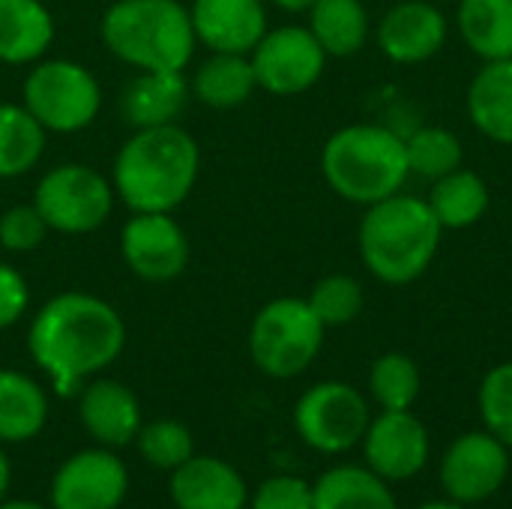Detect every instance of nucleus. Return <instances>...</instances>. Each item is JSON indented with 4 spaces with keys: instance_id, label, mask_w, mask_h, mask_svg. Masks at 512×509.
I'll return each instance as SVG.
<instances>
[{
    "instance_id": "aec40b11",
    "label": "nucleus",
    "mask_w": 512,
    "mask_h": 509,
    "mask_svg": "<svg viewBox=\"0 0 512 509\" xmlns=\"http://www.w3.org/2000/svg\"><path fill=\"white\" fill-rule=\"evenodd\" d=\"M54 42V18L42 0H0V60L21 66L39 60Z\"/></svg>"
},
{
    "instance_id": "4be33fe9",
    "label": "nucleus",
    "mask_w": 512,
    "mask_h": 509,
    "mask_svg": "<svg viewBox=\"0 0 512 509\" xmlns=\"http://www.w3.org/2000/svg\"><path fill=\"white\" fill-rule=\"evenodd\" d=\"M315 509H399L387 480L372 468L336 465L312 486Z\"/></svg>"
},
{
    "instance_id": "a211bd4d",
    "label": "nucleus",
    "mask_w": 512,
    "mask_h": 509,
    "mask_svg": "<svg viewBox=\"0 0 512 509\" xmlns=\"http://www.w3.org/2000/svg\"><path fill=\"white\" fill-rule=\"evenodd\" d=\"M78 414L87 435L108 450L132 444L141 429V408L135 393L111 378H99L84 387Z\"/></svg>"
},
{
    "instance_id": "c756f323",
    "label": "nucleus",
    "mask_w": 512,
    "mask_h": 509,
    "mask_svg": "<svg viewBox=\"0 0 512 509\" xmlns=\"http://www.w3.org/2000/svg\"><path fill=\"white\" fill-rule=\"evenodd\" d=\"M405 153H408L411 174H420L432 183L462 168V141L450 129H438V126L417 129L405 141Z\"/></svg>"
},
{
    "instance_id": "c9c22d12",
    "label": "nucleus",
    "mask_w": 512,
    "mask_h": 509,
    "mask_svg": "<svg viewBox=\"0 0 512 509\" xmlns=\"http://www.w3.org/2000/svg\"><path fill=\"white\" fill-rule=\"evenodd\" d=\"M27 282L24 276L9 267V264H0V330H9L12 324H18V318L24 315L27 309Z\"/></svg>"
},
{
    "instance_id": "c85d7f7f",
    "label": "nucleus",
    "mask_w": 512,
    "mask_h": 509,
    "mask_svg": "<svg viewBox=\"0 0 512 509\" xmlns=\"http://www.w3.org/2000/svg\"><path fill=\"white\" fill-rule=\"evenodd\" d=\"M369 387L384 411H411L420 396V369L408 354L390 351L375 360Z\"/></svg>"
},
{
    "instance_id": "a878e982",
    "label": "nucleus",
    "mask_w": 512,
    "mask_h": 509,
    "mask_svg": "<svg viewBox=\"0 0 512 509\" xmlns=\"http://www.w3.org/2000/svg\"><path fill=\"white\" fill-rule=\"evenodd\" d=\"M309 12V30L327 54L351 57L366 45L369 15L360 0H315Z\"/></svg>"
},
{
    "instance_id": "4c0bfd02",
    "label": "nucleus",
    "mask_w": 512,
    "mask_h": 509,
    "mask_svg": "<svg viewBox=\"0 0 512 509\" xmlns=\"http://www.w3.org/2000/svg\"><path fill=\"white\" fill-rule=\"evenodd\" d=\"M9 477H12L9 459H6V453L0 450V504H3V495H6V489H9Z\"/></svg>"
},
{
    "instance_id": "0eeeda50",
    "label": "nucleus",
    "mask_w": 512,
    "mask_h": 509,
    "mask_svg": "<svg viewBox=\"0 0 512 509\" xmlns=\"http://www.w3.org/2000/svg\"><path fill=\"white\" fill-rule=\"evenodd\" d=\"M99 105L96 78L72 60H45L24 81V108L45 132H81L93 123Z\"/></svg>"
},
{
    "instance_id": "e433bc0d",
    "label": "nucleus",
    "mask_w": 512,
    "mask_h": 509,
    "mask_svg": "<svg viewBox=\"0 0 512 509\" xmlns=\"http://www.w3.org/2000/svg\"><path fill=\"white\" fill-rule=\"evenodd\" d=\"M273 3L285 12H309L315 0H273Z\"/></svg>"
},
{
    "instance_id": "f704fd0d",
    "label": "nucleus",
    "mask_w": 512,
    "mask_h": 509,
    "mask_svg": "<svg viewBox=\"0 0 512 509\" xmlns=\"http://www.w3.org/2000/svg\"><path fill=\"white\" fill-rule=\"evenodd\" d=\"M252 509H315V492L306 480L279 474L255 489Z\"/></svg>"
},
{
    "instance_id": "1a4fd4ad",
    "label": "nucleus",
    "mask_w": 512,
    "mask_h": 509,
    "mask_svg": "<svg viewBox=\"0 0 512 509\" xmlns=\"http://www.w3.org/2000/svg\"><path fill=\"white\" fill-rule=\"evenodd\" d=\"M372 423L369 402L360 390L342 381H324L309 387L297 408H294V426L300 438L327 456L348 453L357 447Z\"/></svg>"
},
{
    "instance_id": "2eb2a0df",
    "label": "nucleus",
    "mask_w": 512,
    "mask_h": 509,
    "mask_svg": "<svg viewBox=\"0 0 512 509\" xmlns=\"http://www.w3.org/2000/svg\"><path fill=\"white\" fill-rule=\"evenodd\" d=\"M189 15L195 36L225 54H249L267 33L261 0H195Z\"/></svg>"
},
{
    "instance_id": "412c9836",
    "label": "nucleus",
    "mask_w": 512,
    "mask_h": 509,
    "mask_svg": "<svg viewBox=\"0 0 512 509\" xmlns=\"http://www.w3.org/2000/svg\"><path fill=\"white\" fill-rule=\"evenodd\" d=\"M468 114L486 138L512 144V57L489 60L477 72L468 90Z\"/></svg>"
},
{
    "instance_id": "f8f14e48",
    "label": "nucleus",
    "mask_w": 512,
    "mask_h": 509,
    "mask_svg": "<svg viewBox=\"0 0 512 509\" xmlns=\"http://www.w3.org/2000/svg\"><path fill=\"white\" fill-rule=\"evenodd\" d=\"M126 489V465L111 450H81L57 468L51 480V507L117 509Z\"/></svg>"
},
{
    "instance_id": "7ed1b4c3",
    "label": "nucleus",
    "mask_w": 512,
    "mask_h": 509,
    "mask_svg": "<svg viewBox=\"0 0 512 509\" xmlns=\"http://www.w3.org/2000/svg\"><path fill=\"white\" fill-rule=\"evenodd\" d=\"M441 222L429 201L414 195H390L369 207L360 222V255L369 273L387 285L420 279L438 255Z\"/></svg>"
},
{
    "instance_id": "dca6fc26",
    "label": "nucleus",
    "mask_w": 512,
    "mask_h": 509,
    "mask_svg": "<svg viewBox=\"0 0 512 509\" xmlns=\"http://www.w3.org/2000/svg\"><path fill=\"white\" fill-rule=\"evenodd\" d=\"M447 39V18L438 6L405 0L393 6L378 24V45L396 63H423L441 51Z\"/></svg>"
},
{
    "instance_id": "f257e3e1",
    "label": "nucleus",
    "mask_w": 512,
    "mask_h": 509,
    "mask_svg": "<svg viewBox=\"0 0 512 509\" xmlns=\"http://www.w3.org/2000/svg\"><path fill=\"white\" fill-rule=\"evenodd\" d=\"M126 345L120 312L84 291L51 297L33 318L27 348L60 396H72L90 375L108 369Z\"/></svg>"
},
{
    "instance_id": "b1692460",
    "label": "nucleus",
    "mask_w": 512,
    "mask_h": 509,
    "mask_svg": "<svg viewBox=\"0 0 512 509\" xmlns=\"http://www.w3.org/2000/svg\"><path fill=\"white\" fill-rule=\"evenodd\" d=\"M255 87H258V78H255L252 60L246 54H225V51H213V57L198 66L195 81H192L198 102L207 108H219V111L243 105Z\"/></svg>"
},
{
    "instance_id": "20e7f679",
    "label": "nucleus",
    "mask_w": 512,
    "mask_h": 509,
    "mask_svg": "<svg viewBox=\"0 0 512 509\" xmlns=\"http://www.w3.org/2000/svg\"><path fill=\"white\" fill-rule=\"evenodd\" d=\"M102 39L117 60L162 72H183L198 42L177 0H117L102 18Z\"/></svg>"
},
{
    "instance_id": "58836bf2",
    "label": "nucleus",
    "mask_w": 512,
    "mask_h": 509,
    "mask_svg": "<svg viewBox=\"0 0 512 509\" xmlns=\"http://www.w3.org/2000/svg\"><path fill=\"white\" fill-rule=\"evenodd\" d=\"M0 509H48L42 504H33V501H3Z\"/></svg>"
},
{
    "instance_id": "4468645a",
    "label": "nucleus",
    "mask_w": 512,
    "mask_h": 509,
    "mask_svg": "<svg viewBox=\"0 0 512 509\" xmlns=\"http://www.w3.org/2000/svg\"><path fill=\"white\" fill-rule=\"evenodd\" d=\"M360 444L366 468L387 483H405L429 462V432L411 411H384L369 423Z\"/></svg>"
},
{
    "instance_id": "f03ea898",
    "label": "nucleus",
    "mask_w": 512,
    "mask_h": 509,
    "mask_svg": "<svg viewBox=\"0 0 512 509\" xmlns=\"http://www.w3.org/2000/svg\"><path fill=\"white\" fill-rule=\"evenodd\" d=\"M198 141L177 123L135 129L114 159V189L135 213H171L195 189Z\"/></svg>"
},
{
    "instance_id": "39448f33",
    "label": "nucleus",
    "mask_w": 512,
    "mask_h": 509,
    "mask_svg": "<svg viewBox=\"0 0 512 509\" xmlns=\"http://www.w3.org/2000/svg\"><path fill=\"white\" fill-rule=\"evenodd\" d=\"M321 171L336 195L372 207L396 195L411 174L405 138L384 126H345L324 144Z\"/></svg>"
},
{
    "instance_id": "ddd939ff",
    "label": "nucleus",
    "mask_w": 512,
    "mask_h": 509,
    "mask_svg": "<svg viewBox=\"0 0 512 509\" xmlns=\"http://www.w3.org/2000/svg\"><path fill=\"white\" fill-rule=\"evenodd\" d=\"M120 249L144 282H171L189 264V240L171 213H135L123 228Z\"/></svg>"
},
{
    "instance_id": "bb28decb",
    "label": "nucleus",
    "mask_w": 512,
    "mask_h": 509,
    "mask_svg": "<svg viewBox=\"0 0 512 509\" xmlns=\"http://www.w3.org/2000/svg\"><path fill=\"white\" fill-rule=\"evenodd\" d=\"M429 207L441 228H471L489 210V189L474 171L456 168L453 174L435 180Z\"/></svg>"
},
{
    "instance_id": "6ab92c4d",
    "label": "nucleus",
    "mask_w": 512,
    "mask_h": 509,
    "mask_svg": "<svg viewBox=\"0 0 512 509\" xmlns=\"http://www.w3.org/2000/svg\"><path fill=\"white\" fill-rule=\"evenodd\" d=\"M189 99V84L183 72L138 69L120 90V114L132 129L165 126L180 117Z\"/></svg>"
},
{
    "instance_id": "9b49d317",
    "label": "nucleus",
    "mask_w": 512,
    "mask_h": 509,
    "mask_svg": "<svg viewBox=\"0 0 512 509\" xmlns=\"http://www.w3.org/2000/svg\"><path fill=\"white\" fill-rule=\"evenodd\" d=\"M510 474V447L492 432L459 435L441 462V486L450 501L471 507L489 501Z\"/></svg>"
},
{
    "instance_id": "473e14b6",
    "label": "nucleus",
    "mask_w": 512,
    "mask_h": 509,
    "mask_svg": "<svg viewBox=\"0 0 512 509\" xmlns=\"http://www.w3.org/2000/svg\"><path fill=\"white\" fill-rule=\"evenodd\" d=\"M480 417L486 432H492L512 450V363L495 366L480 384Z\"/></svg>"
},
{
    "instance_id": "72a5a7b5",
    "label": "nucleus",
    "mask_w": 512,
    "mask_h": 509,
    "mask_svg": "<svg viewBox=\"0 0 512 509\" xmlns=\"http://www.w3.org/2000/svg\"><path fill=\"white\" fill-rule=\"evenodd\" d=\"M48 231L51 228L42 219V213L36 210V204H18V207H9L0 216V246L9 249V252H33V249H39Z\"/></svg>"
},
{
    "instance_id": "9d476101",
    "label": "nucleus",
    "mask_w": 512,
    "mask_h": 509,
    "mask_svg": "<svg viewBox=\"0 0 512 509\" xmlns=\"http://www.w3.org/2000/svg\"><path fill=\"white\" fill-rule=\"evenodd\" d=\"M249 60L258 87L276 96H297L324 75L327 51L309 27H276L261 36Z\"/></svg>"
},
{
    "instance_id": "6e6552de",
    "label": "nucleus",
    "mask_w": 512,
    "mask_h": 509,
    "mask_svg": "<svg viewBox=\"0 0 512 509\" xmlns=\"http://www.w3.org/2000/svg\"><path fill=\"white\" fill-rule=\"evenodd\" d=\"M33 204L60 234H90L105 225L114 210L111 183L90 165H57L51 168L33 192Z\"/></svg>"
},
{
    "instance_id": "5701e85b",
    "label": "nucleus",
    "mask_w": 512,
    "mask_h": 509,
    "mask_svg": "<svg viewBox=\"0 0 512 509\" xmlns=\"http://www.w3.org/2000/svg\"><path fill=\"white\" fill-rule=\"evenodd\" d=\"M48 420L45 390L15 369H0V441L21 444L42 432Z\"/></svg>"
},
{
    "instance_id": "7c9ffc66",
    "label": "nucleus",
    "mask_w": 512,
    "mask_h": 509,
    "mask_svg": "<svg viewBox=\"0 0 512 509\" xmlns=\"http://www.w3.org/2000/svg\"><path fill=\"white\" fill-rule=\"evenodd\" d=\"M138 453L159 471H174L195 456V438L180 420H153L135 435Z\"/></svg>"
},
{
    "instance_id": "423d86ee",
    "label": "nucleus",
    "mask_w": 512,
    "mask_h": 509,
    "mask_svg": "<svg viewBox=\"0 0 512 509\" xmlns=\"http://www.w3.org/2000/svg\"><path fill=\"white\" fill-rule=\"evenodd\" d=\"M324 330L327 327L306 300L279 297L255 315L249 330V354L264 375L279 381L297 378L315 363L324 345Z\"/></svg>"
},
{
    "instance_id": "ea45409f",
    "label": "nucleus",
    "mask_w": 512,
    "mask_h": 509,
    "mask_svg": "<svg viewBox=\"0 0 512 509\" xmlns=\"http://www.w3.org/2000/svg\"><path fill=\"white\" fill-rule=\"evenodd\" d=\"M420 509H465L462 504H456V501H429V504H423Z\"/></svg>"
},
{
    "instance_id": "f3484780",
    "label": "nucleus",
    "mask_w": 512,
    "mask_h": 509,
    "mask_svg": "<svg viewBox=\"0 0 512 509\" xmlns=\"http://www.w3.org/2000/svg\"><path fill=\"white\" fill-rule=\"evenodd\" d=\"M177 509H243L249 501L240 471L213 456H192L171 471Z\"/></svg>"
},
{
    "instance_id": "393cba45",
    "label": "nucleus",
    "mask_w": 512,
    "mask_h": 509,
    "mask_svg": "<svg viewBox=\"0 0 512 509\" xmlns=\"http://www.w3.org/2000/svg\"><path fill=\"white\" fill-rule=\"evenodd\" d=\"M456 21L468 48L486 63L512 57V0H462Z\"/></svg>"
},
{
    "instance_id": "2f4dec72",
    "label": "nucleus",
    "mask_w": 512,
    "mask_h": 509,
    "mask_svg": "<svg viewBox=\"0 0 512 509\" xmlns=\"http://www.w3.org/2000/svg\"><path fill=\"white\" fill-rule=\"evenodd\" d=\"M306 303L324 327H342L363 312V288L351 276H327L312 288Z\"/></svg>"
},
{
    "instance_id": "cd10ccee",
    "label": "nucleus",
    "mask_w": 512,
    "mask_h": 509,
    "mask_svg": "<svg viewBox=\"0 0 512 509\" xmlns=\"http://www.w3.org/2000/svg\"><path fill=\"white\" fill-rule=\"evenodd\" d=\"M45 150V129L24 108L3 102L0 105V180L27 174Z\"/></svg>"
}]
</instances>
